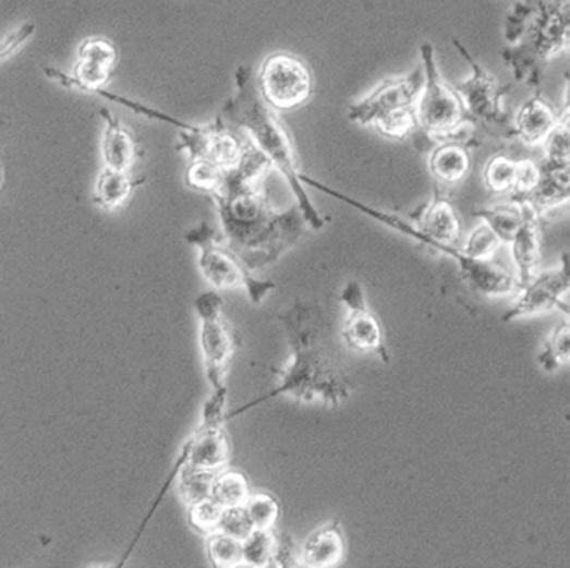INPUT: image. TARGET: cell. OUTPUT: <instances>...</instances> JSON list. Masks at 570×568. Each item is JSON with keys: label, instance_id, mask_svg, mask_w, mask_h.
<instances>
[{"label": "cell", "instance_id": "1", "mask_svg": "<svg viewBox=\"0 0 570 568\" xmlns=\"http://www.w3.org/2000/svg\"><path fill=\"white\" fill-rule=\"evenodd\" d=\"M270 169L260 150H248L240 165L226 173L220 192L210 195L225 246L252 271L276 265L300 243L307 228L298 205H292L288 213H276L271 208L262 189Z\"/></svg>", "mask_w": 570, "mask_h": 568}, {"label": "cell", "instance_id": "2", "mask_svg": "<svg viewBox=\"0 0 570 568\" xmlns=\"http://www.w3.org/2000/svg\"><path fill=\"white\" fill-rule=\"evenodd\" d=\"M280 322L288 335L291 359L282 368H271V373L279 377V385L267 395L226 413V422L283 395L303 403L322 401L331 408L339 407L351 396V383L319 347L318 307L295 301L280 314Z\"/></svg>", "mask_w": 570, "mask_h": 568}, {"label": "cell", "instance_id": "3", "mask_svg": "<svg viewBox=\"0 0 570 568\" xmlns=\"http://www.w3.org/2000/svg\"><path fill=\"white\" fill-rule=\"evenodd\" d=\"M237 93L226 101L217 117L229 125L237 126L267 157L286 181L300 207L307 226L322 229L327 219L319 214L306 192V184L301 180L300 162L295 157L291 135L277 117L276 110L268 107L262 98L256 75L250 65H240L234 74Z\"/></svg>", "mask_w": 570, "mask_h": 568}, {"label": "cell", "instance_id": "4", "mask_svg": "<svg viewBox=\"0 0 570 568\" xmlns=\"http://www.w3.org/2000/svg\"><path fill=\"white\" fill-rule=\"evenodd\" d=\"M422 62L410 74L386 78L369 95L347 108V118L391 141H405L417 129V105L424 87Z\"/></svg>", "mask_w": 570, "mask_h": 568}, {"label": "cell", "instance_id": "5", "mask_svg": "<svg viewBox=\"0 0 570 568\" xmlns=\"http://www.w3.org/2000/svg\"><path fill=\"white\" fill-rule=\"evenodd\" d=\"M421 62L425 81L417 105L419 129L430 141H460L469 114L454 87L440 74L436 51L427 41L421 47Z\"/></svg>", "mask_w": 570, "mask_h": 568}, {"label": "cell", "instance_id": "6", "mask_svg": "<svg viewBox=\"0 0 570 568\" xmlns=\"http://www.w3.org/2000/svg\"><path fill=\"white\" fill-rule=\"evenodd\" d=\"M256 84L262 98L276 111L304 107L315 90L307 63L291 51H274L265 57L256 74Z\"/></svg>", "mask_w": 570, "mask_h": 568}, {"label": "cell", "instance_id": "7", "mask_svg": "<svg viewBox=\"0 0 570 568\" xmlns=\"http://www.w3.org/2000/svg\"><path fill=\"white\" fill-rule=\"evenodd\" d=\"M252 141L244 132L216 117V120L207 125L180 129V144L177 145V150H185L189 159L198 157L225 171H231L240 165Z\"/></svg>", "mask_w": 570, "mask_h": 568}, {"label": "cell", "instance_id": "8", "mask_svg": "<svg viewBox=\"0 0 570 568\" xmlns=\"http://www.w3.org/2000/svg\"><path fill=\"white\" fill-rule=\"evenodd\" d=\"M570 290V253H563L560 258V267L554 270L536 274L523 289L514 306L506 313L504 319L523 318V316H535L545 311H566L570 316V306L562 301L563 295Z\"/></svg>", "mask_w": 570, "mask_h": 568}, {"label": "cell", "instance_id": "9", "mask_svg": "<svg viewBox=\"0 0 570 568\" xmlns=\"http://www.w3.org/2000/svg\"><path fill=\"white\" fill-rule=\"evenodd\" d=\"M454 47L458 48L464 60L470 63L472 68V75H470L463 83L454 84V90L463 101L464 110L470 117L485 120V122H496L500 117V86L494 75L488 74L481 63L475 62L470 56L466 48L461 47L460 41L454 39Z\"/></svg>", "mask_w": 570, "mask_h": 568}, {"label": "cell", "instance_id": "10", "mask_svg": "<svg viewBox=\"0 0 570 568\" xmlns=\"http://www.w3.org/2000/svg\"><path fill=\"white\" fill-rule=\"evenodd\" d=\"M198 343L204 359L205 377L209 380L210 388L228 385L226 377L238 346L231 325L225 318L201 323Z\"/></svg>", "mask_w": 570, "mask_h": 568}, {"label": "cell", "instance_id": "11", "mask_svg": "<svg viewBox=\"0 0 570 568\" xmlns=\"http://www.w3.org/2000/svg\"><path fill=\"white\" fill-rule=\"evenodd\" d=\"M530 44L542 59H554L570 48V0L543 5L530 29Z\"/></svg>", "mask_w": 570, "mask_h": 568}, {"label": "cell", "instance_id": "12", "mask_svg": "<svg viewBox=\"0 0 570 568\" xmlns=\"http://www.w3.org/2000/svg\"><path fill=\"white\" fill-rule=\"evenodd\" d=\"M101 117L105 120V134L101 141V157L105 168L119 169V171H132L138 157H141V145L137 138L126 129L125 123L119 117L111 114L107 108H101Z\"/></svg>", "mask_w": 570, "mask_h": 568}, {"label": "cell", "instance_id": "13", "mask_svg": "<svg viewBox=\"0 0 570 568\" xmlns=\"http://www.w3.org/2000/svg\"><path fill=\"white\" fill-rule=\"evenodd\" d=\"M340 337H342L343 343L354 352L376 353L383 362L390 364V353L386 349L381 323L369 307L349 311Z\"/></svg>", "mask_w": 570, "mask_h": 568}, {"label": "cell", "instance_id": "14", "mask_svg": "<svg viewBox=\"0 0 570 568\" xmlns=\"http://www.w3.org/2000/svg\"><path fill=\"white\" fill-rule=\"evenodd\" d=\"M198 268L205 282L216 290L241 287L244 274L248 270L222 243L198 250Z\"/></svg>", "mask_w": 570, "mask_h": 568}, {"label": "cell", "instance_id": "15", "mask_svg": "<svg viewBox=\"0 0 570 568\" xmlns=\"http://www.w3.org/2000/svg\"><path fill=\"white\" fill-rule=\"evenodd\" d=\"M345 540L339 522L322 525L304 540L300 548V567L333 568L342 564Z\"/></svg>", "mask_w": 570, "mask_h": 568}, {"label": "cell", "instance_id": "16", "mask_svg": "<svg viewBox=\"0 0 570 568\" xmlns=\"http://www.w3.org/2000/svg\"><path fill=\"white\" fill-rule=\"evenodd\" d=\"M520 204L523 205L524 220L511 241V251L516 263V277L523 289L538 274L536 270L539 265V214L530 205L523 202Z\"/></svg>", "mask_w": 570, "mask_h": 568}, {"label": "cell", "instance_id": "17", "mask_svg": "<svg viewBox=\"0 0 570 568\" xmlns=\"http://www.w3.org/2000/svg\"><path fill=\"white\" fill-rule=\"evenodd\" d=\"M186 444H189L186 464L190 467L220 473L231 462V446L225 428H197L192 437L186 439Z\"/></svg>", "mask_w": 570, "mask_h": 568}, {"label": "cell", "instance_id": "18", "mask_svg": "<svg viewBox=\"0 0 570 568\" xmlns=\"http://www.w3.org/2000/svg\"><path fill=\"white\" fill-rule=\"evenodd\" d=\"M536 189L524 198L523 204L535 208L542 216L548 208L559 207L570 201V162L545 161L539 166Z\"/></svg>", "mask_w": 570, "mask_h": 568}, {"label": "cell", "instance_id": "19", "mask_svg": "<svg viewBox=\"0 0 570 568\" xmlns=\"http://www.w3.org/2000/svg\"><path fill=\"white\" fill-rule=\"evenodd\" d=\"M557 123L559 114L539 98L527 99L516 114V132L531 145L542 144Z\"/></svg>", "mask_w": 570, "mask_h": 568}, {"label": "cell", "instance_id": "20", "mask_svg": "<svg viewBox=\"0 0 570 568\" xmlns=\"http://www.w3.org/2000/svg\"><path fill=\"white\" fill-rule=\"evenodd\" d=\"M429 171L442 183H460L470 171L469 150L460 141H440L430 153Z\"/></svg>", "mask_w": 570, "mask_h": 568}, {"label": "cell", "instance_id": "21", "mask_svg": "<svg viewBox=\"0 0 570 568\" xmlns=\"http://www.w3.org/2000/svg\"><path fill=\"white\" fill-rule=\"evenodd\" d=\"M144 180L135 181L131 171L102 168L95 186V204L105 210H117L122 207L135 186Z\"/></svg>", "mask_w": 570, "mask_h": 568}, {"label": "cell", "instance_id": "22", "mask_svg": "<svg viewBox=\"0 0 570 568\" xmlns=\"http://www.w3.org/2000/svg\"><path fill=\"white\" fill-rule=\"evenodd\" d=\"M475 217L487 223L502 244H511L516 232L520 231L521 223H523L524 210L523 205L516 202V204L482 208V210H476Z\"/></svg>", "mask_w": 570, "mask_h": 568}, {"label": "cell", "instance_id": "23", "mask_svg": "<svg viewBox=\"0 0 570 568\" xmlns=\"http://www.w3.org/2000/svg\"><path fill=\"white\" fill-rule=\"evenodd\" d=\"M216 476L217 473H214V471L185 464L181 468L177 479L181 501L190 507L197 501L205 500V498H213Z\"/></svg>", "mask_w": 570, "mask_h": 568}, {"label": "cell", "instance_id": "24", "mask_svg": "<svg viewBox=\"0 0 570 568\" xmlns=\"http://www.w3.org/2000/svg\"><path fill=\"white\" fill-rule=\"evenodd\" d=\"M250 495H252L250 483L243 473L228 470V468L217 473L216 482H214L213 498L219 506H244Z\"/></svg>", "mask_w": 570, "mask_h": 568}, {"label": "cell", "instance_id": "25", "mask_svg": "<svg viewBox=\"0 0 570 568\" xmlns=\"http://www.w3.org/2000/svg\"><path fill=\"white\" fill-rule=\"evenodd\" d=\"M226 173H228V171L220 169L219 166L195 157V159H189V166H186L185 171V183L189 189L210 196L214 195V193L220 192L222 184H225Z\"/></svg>", "mask_w": 570, "mask_h": 568}, {"label": "cell", "instance_id": "26", "mask_svg": "<svg viewBox=\"0 0 570 568\" xmlns=\"http://www.w3.org/2000/svg\"><path fill=\"white\" fill-rule=\"evenodd\" d=\"M205 548H207V557L213 561L214 567H243V545L237 537L216 531V533L205 536Z\"/></svg>", "mask_w": 570, "mask_h": 568}, {"label": "cell", "instance_id": "27", "mask_svg": "<svg viewBox=\"0 0 570 568\" xmlns=\"http://www.w3.org/2000/svg\"><path fill=\"white\" fill-rule=\"evenodd\" d=\"M538 362L547 373H554L560 365L570 364V322L555 326L538 353Z\"/></svg>", "mask_w": 570, "mask_h": 568}, {"label": "cell", "instance_id": "28", "mask_svg": "<svg viewBox=\"0 0 570 568\" xmlns=\"http://www.w3.org/2000/svg\"><path fill=\"white\" fill-rule=\"evenodd\" d=\"M243 565L252 568L270 567L276 549V530H255L241 541Z\"/></svg>", "mask_w": 570, "mask_h": 568}, {"label": "cell", "instance_id": "29", "mask_svg": "<svg viewBox=\"0 0 570 568\" xmlns=\"http://www.w3.org/2000/svg\"><path fill=\"white\" fill-rule=\"evenodd\" d=\"M244 509L248 512L255 530H276L280 506L274 495L265 494V492L252 494L244 504Z\"/></svg>", "mask_w": 570, "mask_h": 568}, {"label": "cell", "instance_id": "30", "mask_svg": "<svg viewBox=\"0 0 570 568\" xmlns=\"http://www.w3.org/2000/svg\"><path fill=\"white\" fill-rule=\"evenodd\" d=\"M516 174H518V162L502 154L492 157L484 169L485 184L488 190L496 193L512 192Z\"/></svg>", "mask_w": 570, "mask_h": 568}, {"label": "cell", "instance_id": "31", "mask_svg": "<svg viewBox=\"0 0 570 568\" xmlns=\"http://www.w3.org/2000/svg\"><path fill=\"white\" fill-rule=\"evenodd\" d=\"M186 509H189L186 512L189 525L195 533L205 537L219 531L220 516H222L225 507L219 506L214 498H205Z\"/></svg>", "mask_w": 570, "mask_h": 568}, {"label": "cell", "instance_id": "32", "mask_svg": "<svg viewBox=\"0 0 570 568\" xmlns=\"http://www.w3.org/2000/svg\"><path fill=\"white\" fill-rule=\"evenodd\" d=\"M500 244L502 241L497 238L496 232L492 231L487 223L482 222L478 228L470 232L461 250L464 255L473 259H492Z\"/></svg>", "mask_w": 570, "mask_h": 568}, {"label": "cell", "instance_id": "33", "mask_svg": "<svg viewBox=\"0 0 570 568\" xmlns=\"http://www.w3.org/2000/svg\"><path fill=\"white\" fill-rule=\"evenodd\" d=\"M228 385L214 388L209 398L202 404L201 425L198 428H225L226 404H228Z\"/></svg>", "mask_w": 570, "mask_h": 568}, {"label": "cell", "instance_id": "34", "mask_svg": "<svg viewBox=\"0 0 570 568\" xmlns=\"http://www.w3.org/2000/svg\"><path fill=\"white\" fill-rule=\"evenodd\" d=\"M77 59L93 60V62L114 69V65L119 62V50L110 39L93 36V38L84 39L81 44L80 50H77Z\"/></svg>", "mask_w": 570, "mask_h": 568}, {"label": "cell", "instance_id": "35", "mask_svg": "<svg viewBox=\"0 0 570 568\" xmlns=\"http://www.w3.org/2000/svg\"><path fill=\"white\" fill-rule=\"evenodd\" d=\"M219 531L243 541L255 531V525L244 506L225 507L222 516H220Z\"/></svg>", "mask_w": 570, "mask_h": 568}, {"label": "cell", "instance_id": "36", "mask_svg": "<svg viewBox=\"0 0 570 568\" xmlns=\"http://www.w3.org/2000/svg\"><path fill=\"white\" fill-rule=\"evenodd\" d=\"M545 161L570 162V134L560 123L542 142Z\"/></svg>", "mask_w": 570, "mask_h": 568}, {"label": "cell", "instance_id": "37", "mask_svg": "<svg viewBox=\"0 0 570 568\" xmlns=\"http://www.w3.org/2000/svg\"><path fill=\"white\" fill-rule=\"evenodd\" d=\"M193 310H195V314H197L198 322L201 323L222 318L225 298L220 295V290H205V292L198 294L195 301H193Z\"/></svg>", "mask_w": 570, "mask_h": 568}, {"label": "cell", "instance_id": "38", "mask_svg": "<svg viewBox=\"0 0 570 568\" xmlns=\"http://www.w3.org/2000/svg\"><path fill=\"white\" fill-rule=\"evenodd\" d=\"M539 165L531 161L518 162V174H516V183L512 192L516 193V202L524 201L539 181Z\"/></svg>", "mask_w": 570, "mask_h": 568}, {"label": "cell", "instance_id": "39", "mask_svg": "<svg viewBox=\"0 0 570 568\" xmlns=\"http://www.w3.org/2000/svg\"><path fill=\"white\" fill-rule=\"evenodd\" d=\"M270 567H300V548H295L294 541L289 534L276 531V549Z\"/></svg>", "mask_w": 570, "mask_h": 568}, {"label": "cell", "instance_id": "40", "mask_svg": "<svg viewBox=\"0 0 570 568\" xmlns=\"http://www.w3.org/2000/svg\"><path fill=\"white\" fill-rule=\"evenodd\" d=\"M185 241L192 246L201 247L210 246V244L222 243L225 244V238L220 229L214 228L209 220H202L195 228L190 229L185 232Z\"/></svg>", "mask_w": 570, "mask_h": 568}, {"label": "cell", "instance_id": "41", "mask_svg": "<svg viewBox=\"0 0 570 568\" xmlns=\"http://www.w3.org/2000/svg\"><path fill=\"white\" fill-rule=\"evenodd\" d=\"M241 287L246 290V294H248L250 302H252L253 306H260L271 290L277 289V283L270 279L256 277L252 270H246Z\"/></svg>", "mask_w": 570, "mask_h": 568}, {"label": "cell", "instance_id": "42", "mask_svg": "<svg viewBox=\"0 0 570 568\" xmlns=\"http://www.w3.org/2000/svg\"><path fill=\"white\" fill-rule=\"evenodd\" d=\"M35 33L33 24H23L17 32L9 35L4 41H0V62H4L9 57L14 56L21 47H23Z\"/></svg>", "mask_w": 570, "mask_h": 568}, {"label": "cell", "instance_id": "43", "mask_svg": "<svg viewBox=\"0 0 570 568\" xmlns=\"http://www.w3.org/2000/svg\"><path fill=\"white\" fill-rule=\"evenodd\" d=\"M339 301L342 302L347 311L366 310L367 299L364 287L357 280H349L340 292Z\"/></svg>", "mask_w": 570, "mask_h": 568}, {"label": "cell", "instance_id": "44", "mask_svg": "<svg viewBox=\"0 0 570 568\" xmlns=\"http://www.w3.org/2000/svg\"><path fill=\"white\" fill-rule=\"evenodd\" d=\"M559 123L570 134V110H566L562 114H559Z\"/></svg>", "mask_w": 570, "mask_h": 568}, {"label": "cell", "instance_id": "45", "mask_svg": "<svg viewBox=\"0 0 570 568\" xmlns=\"http://www.w3.org/2000/svg\"><path fill=\"white\" fill-rule=\"evenodd\" d=\"M566 110H570V83L567 84L566 89Z\"/></svg>", "mask_w": 570, "mask_h": 568}, {"label": "cell", "instance_id": "46", "mask_svg": "<svg viewBox=\"0 0 570 568\" xmlns=\"http://www.w3.org/2000/svg\"><path fill=\"white\" fill-rule=\"evenodd\" d=\"M0 184H2V168H0Z\"/></svg>", "mask_w": 570, "mask_h": 568}]
</instances>
